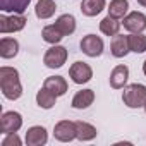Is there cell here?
<instances>
[{
  "label": "cell",
  "instance_id": "cell-4",
  "mask_svg": "<svg viewBox=\"0 0 146 146\" xmlns=\"http://www.w3.org/2000/svg\"><path fill=\"white\" fill-rule=\"evenodd\" d=\"M28 19L23 14H12V16H0V33L7 35V33H17L21 29H24Z\"/></svg>",
  "mask_w": 146,
  "mask_h": 146
},
{
  "label": "cell",
  "instance_id": "cell-3",
  "mask_svg": "<svg viewBox=\"0 0 146 146\" xmlns=\"http://www.w3.org/2000/svg\"><path fill=\"white\" fill-rule=\"evenodd\" d=\"M65 60H67V48L60 45H53L52 48H48L43 57V64L48 69H60L65 64Z\"/></svg>",
  "mask_w": 146,
  "mask_h": 146
},
{
  "label": "cell",
  "instance_id": "cell-1",
  "mask_svg": "<svg viewBox=\"0 0 146 146\" xmlns=\"http://www.w3.org/2000/svg\"><path fill=\"white\" fill-rule=\"evenodd\" d=\"M0 90L7 100H17L23 95V86L19 81V72L14 67H0Z\"/></svg>",
  "mask_w": 146,
  "mask_h": 146
},
{
  "label": "cell",
  "instance_id": "cell-22",
  "mask_svg": "<svg viewBox=\"0 0 146 146\" xmlns=\"http://www.w3.org/2000/svg\"><path fill=\"white\" fill-rule=\"evenodd\" d=\"M57 95H53L50 90H46L45 86L36 93V103H38V107L40 108H45V110H48V108H52L53 105H55V102H57Z\"/></svg>",
  "mask_w": 146,
  "mask_h": 146
},
{
  "label": "cell",
  "instance_id": "cell-6",
  "mask_svg": "<svg viewBox=\"0 0 146 146\" xmlns=\"http://www.w3.org/2000/svg\"><path fill=\"white\" fill-rule=\"evenodd\" d=\"M69 76L72 79V83L76 84H84L88 81H91L93 78V69L86 64V62H74L69 69Z\"/></svg>",
  "mask_w": 146,
  "mask_h": 146
},
{
  "label": "cell",
  "instance_id": "cell-8",
  "mask_svg": "<svg viewBox=\"0 0 146 146\" xmlns=\"http://www.w3.org/2000/svg\"><path fill=\"white\" fill-rule=\"evenodd\" d=\"M103 48H105L103 40L96 35H86L81 40V50L88 57H100L103 53Z\"/></svg>",
  "mask_w": 146,
  "mask_h": 146
},
{
  "label": "cell",
  "instance_id": "cell-12",
  "mask_svg": "<svg viewBox=\"0 0 146 146\" xmlns=\"http://www.w3.org/2000/svg\"><path fill=\"white\" fill-rule=\"evenodd\" d=\"M110 50H112V55L117 57V58L125 57V55L131 52V48H129V38L124 36V35H115L113 40H112Z\"/></svg>",
  "mask_w": 146,
  "mask_h": 146
},
{
  "label": "cell",
  "instance_id": "cell-26",
  "mask_svg": "<svg viewBox=\"0 0 146 146\" xmlns=\"http://www.w3.org/2000/svg\"><path fill=\"white\" fill-rule=\"evenodd\" d=\"M21 144H23V141H21V137L16 132L5 134V137L2 141V146H21Z\"/></svg>",
  "mask_w": 146,
  "mask_h": 146
},
{
  "label": "cell",
  "instance_id": "cell-23",
  "mask_svg": "<svg viewBox=\"0 0 146 146\" xmlns=\"http://www.w3.org/2000/svg\"><path fill=\"white\" fill-rule=\"evenodd\" d=\"M129 11V2L127 0H112L108 5V16L115 19H124Z\"/></svg>",
  "mask_w": 146,
  "mask_h": 146
},
{
  "label": "cell",
  "instance_id": "cell-14",
  "mask_svg": "<svg viewBox=\"0 0 146 146\" xmlns=\"http://www.w3.org/2000/svg\"><path fill=\"white\" fill-rule=\"evenodd\" d=\"M93 102H95V91L93 90H81L72 98V107L78 110H83V108H88L90 105H93Z\"/></svg>",
  "mask_w": 146,
  "mask_h": 146
},
{
  "label": "cell",
  "instance_id": "cell-2",
  "mask_svg": "<svg viewBox=\"0 0 146 146\" xmlns=\"http://www.w3.org/2000/svg\"><path fill=\"white\" fill-rule=\"evenodd\" d=\"M122 102L129 108H141L146 103V86L144 84H129L124 88L122 93Z\"/></svg>",
  "mask_w": 146,
  "mask_h": 146
},
{
  "label": "cell",
  "instance_id": "cell-7",
  "mask_svg": "<svg viewBox=\"0 0 146 146\" xmlns=\"http://www.w3.org/2000/svg\"><path fill=\"white\" fill-rule=\"evenodd\" d=\"M23 127V117L19 112H4L2 119H0V131L4 134H11V132H17Z\"/></svg>",
  "mask_w": 146,
  "mask_h": 146
},
{
  "label": "cell",
  "instance_id": "cell-5",
  "mask_svg": "<svg viewBox=\"0 0 146 146\" xmlns=\"http://www.w3.org/2000/svg\"><path fill=\"white\" fill-rule=\"evenodd\" d=\"M53 136L57 141L69 143L72 139H78V131H76V122L70 120H60L53 127Z\"/></svg>",
  "mask_w": 146,
  "mask_h": 146
},
{
  "label": "cell",
  "instance_id": "cell-27",
  "mask_svg": "<svg viewBox=\"0 0 146 146\" xmlns=\"http://www.w3.org/2000/svg\"><path fill=\"white\" fill-rule=\"evenodd\" d=\"M136 2H137L139 5H143V7H146V0H136Z\"/></svg>",
  "mask_w": 146,
  "mask_h": 146
},
{
  "label": "cell",
  "instance_id": "cell-20",
  "mask_svg": "<svg viewBox=\"0 0 146 146\" xmlns=\"http://www.w3.org/2000/svg\"><path fill=\"white\" fill-rule=\"evenodd\" d=\"M76 131H78V139L79 141H91L98 134L96 127L88 124V122H84V120H78L76 122Z\"/></svg>",
  "mask_w": 146,
  "mask_h": 146
},
{
  "label": "cell",
  "instance_id": "cell-16",
  "mask_svg": "<svg viewBox=\"0 0 146 146\" xmlns=\"http://www.w3.org/2000/svg\"><path fill=\"white\" fill-rule=\"evenodd\" d=\"M55 26L60 29V33L64 36H69V35H72L76 31V17L72 14H62V16L57 17Z\"/></svg>",
  "mask_w": 146,
  "mask_h": 146
},
{
  "label": "cell",
  "instance_id": "cell-13",
  "mask_svg": "<svg viewBox=\"0 0 146 146\" xmlns=\"http://www.w3.org/2000/svg\"><path fill=\"white\" fill-rule=\"evenodd\" d=\"M43 86L46 90H50L57 96H62V95L67 93V81L62 76H50V78H46L45 83H43Z\"/></svg>",
  "mask_w": 146,
  "mask_h": 146
},
{
  "label": "cell",
  "instance_id": "cell-17",
  "mask_svg": "<svg viewBox=\"0 0 146 146\" xmlns=\"http://www.w3.org/2000/svg\"><path fill=\"white\" fill-rule=\"evenodd\" d=\"M57 11V4L53 0H38L35 7V14L38 19H50Z\"/></svg>",
  "mask_w": 146,
  "mask_h": 146
},
{
  "label": "cell",
  "instance_id": "cell-10",
  "mask_svg": "<svg viewBox=\"0 0 146 146\" xmlns=\"http://www.w3.org/2000/svg\"><path fill=\"white\" fill-rule=\"evenodd\" d=\"M48 141V132L43 125H33L26 131V144L28 146H43Z\"/></svg>",
  "mask_w": 146,
  "mask_h": 146
},
{
  "label": "cell",
  "instance_id": "cell-11",
  "mask_svg": "<svg viewBox=\"0 0 146 146\" xmlns=\"http://www.w3.org/2000/svg\"><path fill=\"white\" fill-rule=\"evenodd\" d=\"M127 79H129V67L124 65V64L113 67V70L110 72V86H112L113 90L125 88Z\"/></svg>",
  "mask_w": 146,
  "mask_h": 146
},
{
  "label": "cell",
  "instance_id": "cell-25",
  "mask_svg": "<svg viewBox=\"0 0 146 146\" xmlns=\"http://www.w3.org/2000/svg\"><path fill=\"white\" fill-rule=\"evenodd\" d=\"M41 36H43V40H45L46 43H50V45H57V43L64 38V35L60 33V29H58L55 24L45 26L43 31H41Z\"/></svg>",
  "mask_w": 146,
  "mask_h": 146
},
{
  "label": "cell",
  "instance_id": "cell-9",
  "mask_svg": "<svg viewBox=\"0 0 146 146\" xmlns=\"http://www.w3.org/2000/svg\"><path fill=\"white\" fill-rule=\"evenodd\" d=\"M122 24L129 33H143L146 29V16L143 12L134 11V12H131L124 17Z\"/></svg>",
  "mask_w": 146,
  "mask_h": 146
},
{
  "label": "cell",
  "instance_id": "cell-21",
  "mask_svg": "<svg viewBox=\"0 0 146 146\" xmlns=\"http://www.w3.org/2000/svg\"><path fill=\"white\" fill-rule=\"evenodd\" d=\"M31 0H0V9L4 12H16V14H23Z\"/></svg>",
  "mask_w": 146,
  "mask_h": 146
},
{
  "label": "cell",
  "instance_id": "cell-24",
  "mask_svg": "<svg viewBox=\"0 0 146 146\" xmlns=\"http://www.w3.org/2000/svg\"><path fill=\"white\" fill-rule=\"evenodd\" d=\"M129 48L134 53H144L146 52V36L143 33H131L129 36Z\"/></svg>",
  "mask_w": 146,
  "mask_h": 146
},
{
  "label": "cell",
  "instance_id": "cell-28",
  "mask_svg": "<svg viewBox=\"0 0 146 146\" xmlns=\"http://www.w3.org/2000/svg\"><path fill=\"white\" fill-rule=\"evenodd\" d=\"M143 72H144V76H146V60H144V64H143Z\"/></svg>",
  "mask_w": 146,
  "mask_h": 146
},
{
  "label": "cell",
  "instance_id": "cell-19",
  "mask_svg": "<svg viewBox=\"0 0 146 146\" xmlns=\"http://www.w3.org/2000/svg\"><path fill=\"white\" fill-rule=\"evenodd\" d=\"M120 26H122V23H119V19H115L112 16H107V17H103L100 21V31L105 36H115V35H119Z\"/></svg>",
  "mask_w": 146,
  "mask_h": 146
},
{
  "label": "cell",
  "instance_id": "cell-29",
  "mask_svg": "<svg viewBox=\"0 0 146 146\" xmlns=\"http://www.w3.org/2000/svg\"><path fill=\"white\" fill-rule=\"evenodd\" d=\"M143 108H144V112H146V103H144V107H143Z\"/></svg>",
  "mask_w": 146,
  "mask_h": 146
},
{
  "label": "cell",
  "instance_id": "cell-18",
  "mask_svg": "<svg viewBox=\"0 0 146 146\" xmlns=\"http://www.w3.org/2000/svg\"><path fill=\"white\" fill-rule=\"evenodd\" d=\"M105 5H107L105 0H83L81 2V12L88 17H95L105 9Z\"/></svg>",
  "mask_w": 146,
  "mask_h": 146
},
{
  "label": "cell",
  "instance_id": "cell-15",
  "mask_svg": "<svg viewBox=\"0 0 146 146\" xmlns=\"http://www.w3.org/2000/svg\"><path fill=\"white\" fill-rule=\"evenodd\" d=\"M19 52V41L16 38H2L0 40V57L2 58H14Z\"/></svg>",
  "mask_w": 146,
  "mask_h": 146
}]
</instances>
